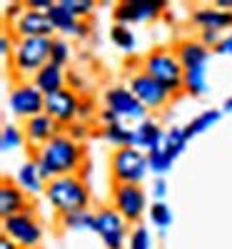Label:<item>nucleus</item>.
I'll use <instances>...</instances> for the list:
<instances>
[{"label":"nucleus","mask_w":232,"mask_h":249,"mask_svg":"<svg viewBox=\"0 0 232 249\" xmlns=\"http://www.w3.org/2000/svg\"><path fill=\"white\" fill-rule=\"evenodd\" d=\"M35 160H38L43 179L53 182L55 177L77 175V170L85 162V147L80 142H75L68 132H62V135H55L45 147H40Z\"/></svg>","instance_id":"nucleus-1"},{"label":"nucleus","mask_w":232,"mask_h":249,"mask_svg":"<svg viewBox=\"0 0 232 249\" xmlns=\"http://www.w3.org/2000/svg\"><path fill=\"white\" fill-rule=\"evenodd\" d=\"M45 199L60 217V214L90 210L93 195H90V187L85 179H80L77 175H65V177H55L53 182H48Z\"/></svg>","instance_id":"nucleus-2"},{"label":"nucleus","mask_w":232,"mask_h":249,"mask_svg":"<svg viewBox=\"0 0 232 249\" xmlns=\"http://www.w3.org/2000/svg\"><path fill=\"white\" fill-rule=\"evenodd\" d=\"M140 70L145 75H150L153 80H157L173 97L185 92V70L180 65L175 50H170V48H153L142 57Z\"/></svg>","instance_id":"nucleus-3"},{"label":"nucleus","mask_w":232,"mask_h":249,"mask_svg":"<svg viewBox=\"0 0 232 249\" xmlns=\"http://www.w3.org/2000/svg\"><path fill=\"white\" fill-rule=\"evenodd\" d=\"M50 45H53V37H20L15 43L13 50V72L18 77H35L40 72V68H45L50 62Z\"/></svg>","instance_id":"nucleus-4"},{"label":"nucleus","mask_w":232,"mask_h":249,"mask_svg":"<svg viewBox=\"0 0 232 249\" xmlns=\"http://www.w3.org/2000/svg\"><path fill=\"white\" fill-rule=\"evenodd\" d=\"M3 237L15 242L20 249H38L43 242V224L35 217V207H28L25 212L3 217Z\"/></svg>","instance_id":"nucleus-5"},{"label":"nucleus","mask_w":232,"mask_h":249,"mask_svg":"<svg viewBox=\"0 0 232 249\" xmlns=\"http://www.w3.org/2000/svg\"><path fill=\"white\" fill-rule=\"evenodd\" d=\"M150 172V162L142 150L122 147L110 155V175L115 184H140Z\"/></svg>","instance_id":"nucleus-6"},{"label":"nucleus","mask_w":232,"mask_h":249,"mask_svg":"<svg viewBox=\"0 0 232 249\" xmlns=\"http://www.w3.org/2000/svg\"><path fill=\"white\" fill-rule=\"evenodd\" d=\"M128 224L130 222L110 204L95 210V232L102 239L105 249H128V239H130Z\"/></svg>","instance_id":"nucleus-7"},{"label":"nucleus","mask_w":232,"mask_h":249,"mask_svg":"<svg viewBox=\"0 0 232 249\" xmlns=\"http://www.w3.org/2000/svg\"><path fill=\"white\" fill-rule=\"evenodd\" d=\"M8 110L28 122L30 117L45 112V95L33 85V80H20L8 92Z\"/></svg>","instance_id":"nucleus-8"},{"label":"nucleus","mask_w":232,"mask_h":249,"mask_svg":"<svg viewBox=\"0 0 232 249\" xmlns=\"http://www.w3.org/2000/svg\"><path fill=\"white\" fill-rule=\"evenodd\" d=\"M110 199H113V207L130 224H140L142 214L150 210L147 207V195L140 184H113Z\"/></svg>","instance_id":"nucleus-9"},{"label":"nucleus","mask_w":232,"mask_h":249,"mask_svg":"<svg viewBox=\"0 0 232 249\" xmlns=\"http://www.w3.org/2000/svg\"><path fill=\"white\" fill-rule=\"evenodd\" d=\"M102 107H108L113 110L120 120H135V122H142L147 120V110L142 102L133 95L130 88H125V85H113L105 90L102 95Z\"/></svg>","instance_id":"nucleus-10"},{"label":"nucleus","mask_w":232,"mask_h":249,"mask_svg":"<svg viewBox=\"0 0 232 249\" xmlns=\"http://www.w3.org/2000/svg\"><path fill=\"white\" fill-rule=\"evenodd\" d=\"M115 23L120 25H135L145 20H157L160 15H167L165 0H122L113 10Z\"/></svg>","instance_id":"nucleus-11"},{"label":"nucleus","mask_w":232,"mask_h":249,"mask_svg":"<svg viewBox=\"0 0 232 249\" xmlns=\"http://www.w3.org/2000/svg\"><path fill=\"white\" fill-rule=\"evenodd\" d=\"M128 88L133 90V95L142 102L147 110H162L167 102H170V97H173L157 80H153L150 75H145L142 70H137V72L130 75Z\"/></svg>","instance_id":"nucleus-12"},{"label":"nucleus","mask_w":232,"mask_h":249,"mask_svg":"<svg viewBox=\"0 0 232 249\" xmlns=\"http://www.w3.org/2000/svg\"><path fill=\"white\" fill-rule=\"evenodd\" d=\"M80 97L75 90L65 88L58 90L53 95H45V115H50L55 122H60L62 127H68L77 120V110H80Z\"/></svg>","instance_id":"nucleus-13"},{"label":"nucleus","mask_w":232,"mask_h":249,"mask_svg":"<svg viewBox=\"0 0 232 249\" xmlns=\"http://www.w3.org/2000/svg\"><path fill=\"white\" fill-rule=\"evenodd\" d=\"M68 127H62L60 122H55L50 115H35V117H30L25 124H23V132H25V140H28V144L30 147H35V150H40V147H45V144L55 137V135H62Z\"/></svg>","instance_id":"nucleus-14"},{"label":"nucleus","mask_w":232,"mask_h":249,"mask_svg":"<svg viewBox=\"0 0 232 249\" xmlns=\"http://www.w3.org/2000/svg\"><path fill=\"white\" fill-rule=\"evenodd\" d=\"M55 28L50 23L48 13H40V10H30L25 8L23 15H20L15 23H13V35L20 37H53Z\"/></svg>","instance_id":"nucleus-15"},{"label":"nucleus","mask_w":232,"mask_h":249,"mask_svg":"<svg viewBox=\"0 0 232 249\" xmlns=\"http://www.w3.org/2000/svg\"><path fill=\"white\" fill-rule=\"evenodd\" d=\"M193 23L200 30H213V33H232V10H222L217 5H202L193 10Z\"/></svg>","instance_id":"nucleus-16"},{"label":"nucleus","mask_w":232,"mask_h":249,"mask_svg":"<svg viewBox=\"0 0 232 249\" xmlns=\"http://www.w3.org/2000/svg\"><path fill=\"white\" fill-rule=\"evenodd\" d=\"M162 142H165V130L160 127L155 120H150V117L142 120L137 127H133V147L142 150L145 155L160 150Z\"/></svg>","instance_id":"nucleus-17"},{"label":"nucleus","mask_w":232,"mask_h":249,"mask_svg":"<svg viewBox=\"0 0 232 249\" xmlns=\"http://www.w3.org/2000/svg\"><path fill=\"white\" fill-rule=\"evenodd\" d=\"M28 207H33V204H30L28 195L18 187V182L3 179V184H0V214L13 217V214L25 212Z\"/></svg>","instance_id":"nucleus-18"},{"label":"nucleus","mask_w":232,"mask_h":249,"mask_svg":"<svg viewBox=\"0 0 232 249\" xmlns=\"http://www.w3.org/2000/svg\"><path fill=\"white\" fill-rule=\"evenodd\" d=\"M175 55H177V60H180L182 70H190V68L207 65V62H210V55H213V50H210L207 45H202L200 40L185 37V40H180V43L175 45Z\"/></svg>","instance_id":"nucleus-19"},{"label":"nucleus","mask_w":232,"mask_h":249,"mask_svg":"<svg viewBox=\"0 0 232 249\" xmlns=\"http://www.w3.org/2000/svg\"><path fill=\"white\" fill-rule=\"evenodd\" d=\"M33 85L43 92V95H53V92H58V90H65V85H68V72H65V68L48 62V65L40 68V72L33 77Z\"/></svg>","instance_id":"nucleus-20"},{"label":"nucleus","mask_w":232,"mask_h":249,"mask_svg":"<svg viewBox=\"0 0 232 249\" xmlns=\"http://www.w3.org/2000/svg\"><path fill=\"white\" fill-rule=\"evenodd\" d=\"M15 182L25 195H40V192H45V187H48V182L40 175L38 160H25L20 164L18 172H15Z\"/></svg>","instance_id":"nucleus-21"},{"label":"nucleus","mask_w":232,"mask_h":249,"mask_svg":"<svg viewBox=\"0 0 232 249\" xmlns=\"http://www.w3.org/2000/svg\"><path fill=\"white\" fill-rule=\"evenodd\" d=\"M58 222H60V227L65 232H95V212L93 210L60 214Z\"/></svg>","instance_id":"nucleus-22"},{"label":"nucleus","mask_w":232,"mask_h":249,"mask_svg":"<svg viewBox=\"0 0 232 249\" xmlns=\"http://www.w3.org/2000/svg\"><path fill=\"white\" fill-rule=\"evenodd\" d=\"M102 140L113 144L115 150H122V147H133V127H128L122 120L115 122V124H105V127L100 130Z\"/></svg>","instance_id":"nucleus-23"},{"label":"nucleus","mask_w":232,"mask_h":249,"mask_svg":"<svg viewBox=\"0 0 232 249\" xmlns=\"http://www.w3.org/2000/svg\"><path fill=\"white\" fill-rule=\"evenodd\" d=\"M48 18H50V23H53V28L58 30V33H62V35H75V30H77V23L80 20L70 13V10H65L60 3H55L50 10H48Z\"/></svg>","instance_id":"nucleus-24"},{"label":"nucleus","mask_w":232,"mask_h":249,"mask_svg":"<svg viewBox=\"0 0 232 249\" xmlns=\"http://www.w3.org/2000/svg\"><path fill=\"white\" fill-rule=\"evenodd\" d=\"M185 92L193 97H200L207 92V65L185 70Z\"/></svg>","instance_id":"nucleus-25"},{"label":"nucleus","mask_w":232,"mask_h":249,"mask_svg":"<svg viewBox=\"0 0 232 249\" xmlns=\"http://www.w3.org/2000/svg\"><path fill=\"white\" fill-rule=\"evenodd\" d=\"M187 135H185V127H177V124H173L170 130H165V142H162V150L170 155L173 160H177L182 155V150L187 147Z\"/></svg>","instance_id":"nucleus-26"},{"label":"nucleus","mask_w":232,"mask_h":249,"mask_svg":"<svg viewBox=\"0 0 232 249\" xmlns=\"http://www.w3.org/2000/svg\"><path fill=\"white\" fill-rule=\"evenodd\" d=\"M220 110H205V112H200L197 117H193L187 124H185V135H187V140H193L195 135H202L205 130H210L213 124H217V120H220Z\"/></svg>","instance_id":"nucleus-27"},{"label":"nucleus","mask_w":232,"mask_h":249,"mask_svg":"<svg viewBox=\"0 0 232 249\" xmlns=\"http://www.w3.org/2000/svg\"><path fill=\"white\" fill-rule=\"evenodd\" d=\"M110 40H113V45H117L125 53H133L135 45H137V37H135L133 28L130 25H120V23L110 25Z\"/></svg>","instance_id":"nucleus-28"},{"label":"nucleus","mask_w":232,"mask_h":249,"mask_svg":"<svg viewBox=\"0 0 232 249\" xmlns=\"http://www.w3.org/2000/svg\"><path fill=\"white\" fill-rule=\"evenodd\" d=\"M25 142L28 140H25L23 127H18V124H3V132H0V147H3V152H15Z\"/></svg>","instance_id":"nucleus-29"},{"label":"nucleus","mask_w":232,"mask_h":249,"mask_svg":"<svg viewBox=\"0 0 232 249\" xmlns=\"http://www.w3.org/2000/svg\"><path fill=\"white\" fill-rule=\"evenodd\" d=\"M147 214H150V222L157 227L160 232H165L167 227L173 224V210H170V204H165V202H153L150 204V210H147Z\"/></svg>","instance_id":"nucleus-30"},{"label":"nucleus","mask_w":232,"mask_h":249,"mask_svg":"<svg viewBox=\"0 0 232 249\" xmlns=\"http://www.w3.org/2000/svg\"><path fill=\"white\" fill-rule=\"evenodd\" d=\"M50 62L53 65L65 68L70 62V45L65 37H53V45H50Z\"/></svg>","instance_id":"nucleus-31"},{"label":"nucleus","mask_w":232,"mask_h":249,"mask_svg":"<svg viewBox=\"0 0 232 249\" xmlns=\"http://www.w3.org/2000/svg\"><path fill=\"white\" fill-rule=\"evenodd\" d=\"M147 162H150V172H153V175H157V177H162L167 170L173 167V162H175V160H173L170 155H167V152L160 147V150H155V152L147 155Z\"/></svg>","instance_id":"nucleus-32"},{"label":"nucleus","mask_w":232,"mask_h":249,"mask_svg":"<svg viewBox=\"0 0 232 249\" xmlns=\"http://www.w3.org/2000/svg\"><path fill=\"white\" fill-rule=\"evenodd\" d=\"M60 5L70 10L77 20H88L95 10V0H60Z\"/></svg>","instance_id":"nucleus-33"},{"label":"nucleus","mask_w":232,"mask_h":249,"mask_svg":"<svg viewBox=\"0 0 232 249\" xmlns=\"http://www.w3.org/2000/svg\"><path fill=\"white\" fill-rule=\"evenodd\" d=\"M128 249H153V237H150V230H147L145 224L133 227L130 239H128Z\"/></svg>","instance_id":"nucleus-34"},{"label":"nucleus","mask_w":232,"mask_h":249,"mask_svg":"<svg viewBox=\"0 0 232 249\" xmlns=\"http://www.w3.org/2000/svg\"><path fill=\"white\" fill-rule=\"evenodd\" d=\"M65 132H68L75 142H80V144H82V142H85V140L90 137V132H93V130H90V122L75 120L73 124H68V130H65Z\"/></svg>","instance_id":"nucleus-35"},{"label":"nucleus","mask_w":232,"mask_h":249,"mask_svg":"<svg viewBox=\"0 0 232 249\" xmlns=\"http://www.w3.org/2000/svg\"><path fill=\"white\" fill-rule=\"evenodd\" d=\"M95 115H100V112H97V107H95V100H93L90 95H82V97H80L77 120H82V122H90Z\"/></svg>","instance_id":"nucleus-36"},{"label":"nucleus","mask_w":232,"mask_h":249,"mask_svg":"<svg viewBox=\"0 0 232 249\" xmlns=\"http://www.w3.org/2000/svg\"><path fill=\"white\" fill-rule=\"evenodd\" d=\"M220 40H222V35H220V33H213V30H200V43H202V45H207L210 50H213V48L220 43Z\"/></svg>","instance_id":"nucleus-37"},{"label":"nucleus","mask_w":232,"mask_h":249,"mask_svg":"<svg viewBox=\"0 0 232 249\" xmlns=\"http://www.w3.org/2000/svg\"><path fill=\"white\" fill-rule=\"evenodd\" d=\"M213 53H217V55H232V33H225L222 35V40L213 48Z\"/></svg>","instance_id":"nucleus-38"},{"label":"nucleus","mask_w":232,"mask_h":249,"mask_svg":"<svg viewBox=\"0 0 232 249\" xmlns=\"http://www.w3.org/2000/svg\"><path fill=\"white\" fill-rule=\"evenodd\" d=\"M68 85H70V90L77 92V90H85L88 82H85V77H82L80 72H73V70H70V72H68ZM77 95H80V92H77Z\"/></svg>","instance_id":"nucleus-39"},{"label":"nucleus","mask_w":232,"mask_h":249,"mask_svg":"<svg viewBox=\"0 0 232 249\" xmlns=\"http://www.w3.org/2000/svg\"><path fill=\"white\" fill-rule=\"evenodd\" d=\"M165 195H167V182H165V177H157L153 182V197H155V202H165Z\"/></svg>","instance_id":"nucleus-40"},{"label":"nucleus","mask_w":232,"mask_h":249,"mask_svg":"<svg viewBox=\"0 0 232 249\" xmlns=\"http://www.w3.org/2000/svg\"><path fill=\"white\" fill-rule=\"evenodd\" d=\"M13 50H15V43H13L10 33H3V37H0V55H3V57H10Z\"/></svg>","instance_id":"nucleus-41"},{"label":"nucleus","mask_w":232,"mask_h":249,"mask_svg":"<svg viewBox=\"0 0 232 249\" xmlns=\"http://www.w3.org/2000/svg\"><path fill=\"white\" fill-rule=\"evenodd\" d=\"M97 117H100V122H102V127H105V124H115V122H120V117H117L113 110H108V107H102Z\"/></svg>","instance_id":"nucleus-42"},{"label":"nucleus","mask_w":232,"mask_h":249,"mask_svg":"<svg viewBox=\"0 0 232 249\" xmlns=\"http://www.w3.org/2000/svg\"><path fill=\"white\" fill-rule=\"evenodd\" d=\"M90 33H93L90 20H80V23H77V30H75V37H88Z\"/></svg>","instance_id":"nucleus-43"},{"label":"nucleus","mask_w":232,"mask_h":249,"mask_svg":"<svg viewBox=\"0 0 232 249\" xmlns=\"http://www.w3.org/2000/svg\"><path fill=\"white\" fill-rule=\"evenodd\" d=\"M88 175H90V162L85 160V162H82V167L77 170V177H80V179H85V182H88Z\"/></svg>","instance_id":"nucleus-44"},{"label":"nucleus","mask_w":232,"mask_h":249,"mask_svg":"<svg viewBox=\"0 0 232 249\" xmlns=\"http://www.w3.org/2000/svg\"><path fill=\"white\" fill-rule=\"evenodd\" d=\"M0 249H20L15 242H10L8 237H0Z\"/></svg>","instance_id":"nucleus-45"},{"label":"nucleus","mask_w":232,"mask_h":249,"mask_svg":"<svg viewBox=\"0 0 232 249\" xmlns=\"http://www.w3.org/2000/svg\"><path fill=\"white\" fill-rule=\"evenodd\" d=\"M222 110H225V112H232V97L225 100V107H222Z\"/></svg>","instance_id":"nucleus-46"}]
</instances>
